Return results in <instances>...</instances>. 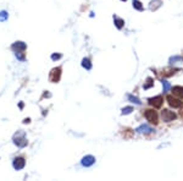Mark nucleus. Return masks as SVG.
Returning <instances> with one entry per match:
<instances>
[{
	"mask_svg": "<svg viewBox=\"0 0 183 181\" xmlns=\"http://www.w3.org/2000/svg\"><path fill=\"white\" fill-rule=\"evenodd\" d=\"M82 66L86 69V70H90V69H92V62H90V60L88 59V58H84V59L82 60Z\"/></svg>",
	"mask_w": 183,
	"mask_h": 181,
	"instance_id": "12",
	"label": "nucleus"
},
{
	"mask_svg": "<svg viewBox=\"0 0 183 181\" xmlns=\"http://www.w3.org/2000/svg\"><path fill=\"white\" fill-rule=\"evenodd\" d=\"M115 20V25H116V27L118 30H121L122 27H123V23H125V21L122 20V18H118V17H114Z\"/></svg>",
	"mask_w": 183,
	"mask_h": 181,
	"instance_id": "14",
	"label": "nucleus"
},
{
	"mask_svg": "<svg viewBox=\"0 0 183 181\" xmlns=\"http://www.w3.org/2000/svg\"><path fill=\"white\" fill-rule=\"evenodd\" d=\"M153 85H154L153 78H151V77H148V78H147V82L143 85V88H144V89H149L150 87H153Z\"/></svg>",
	"mask_w": 183,
	"mask_h": 181,
	"instance_id": "15",
	"label": "nucleus"
},
{
	"mask_svg": "<svg viewBox=\"0 0 183 181\" xmlns=\"http://www.w3.org/2000/svg\"><path fill=\"white\" fill-rule=\"evenodd\" d=\"M172 92H173V95L178 97V98H183V87L182 86L172 87Z\"/></svg>",
	"mask_w": 183,
	"mask_h": 181,
	"instance_id": "11",
	"label": "nucleus"
},
{
	"mask_svg": "<svg viewBox=\"0 0 183 181\" xmlns=\"http://www.w3.org/2000/svg\"><path fill=\"white\" fill-rule=\"evenodd\" d=\"M13 142H15V144L17 146V147L20 148H23L27 146V140L25 137V134H17L15 137H13Z\"/></svg>",
	"mask_w": 183,
	"mask_h": 181,
	"instance_id": "4",
	"label": "nucleus"
},
{
	"mask_svg": "<svg viewBox=\"0 0 183 181\" xmlns=\"http://www.w3.org/2000/svg\"><path fill=\"white\" fill-rule=\"evenodd\" d=\"M94 163H95V158L93 156H86L82 158V160H81V164L83 166H86V168H89V166H92Z\"/></svg>",
	"mask_w": 183,
	"mask_h": 181,
	"instance_id": "8",
	"label": "nucleus"
},
{
	"mask_svg": "<svg viewBox=\"0 0 183 181\" xmlns=\"http://www.w3.org/2000/svg\"><path fill=\"white\" fill-rule=\"evenodd\" d=\"M161 82H162V87H164V92H168V90H170V88H171L170 83H168L166 80H162Z\"/></svg>",
	"mask_w": 183,
	"mask_h": 181,
	"instance_id": "18",
	"label": "nucleus"
},
{
	"mask_svg": "<svg viewBox=\"0 0 183 181\" xmlns=\"http://www.w3.org/2000/svg\"><path fill=\"white\" fill-rule=\"evenodd\" d=\"M60 78H61V67H54L50 71L49 80L51 82H59Z\"/></svg>",
	"mask_w": 183,
	"mask_h": 181,
	"instance_id": "6",
	"label": "nucleus"
},
{
	"mask_svg": "<svg viewBox=\"0 0 183 181\" xmlns=\"http://www.w3.org/2000/svg\"><path fill=\"white\" fill-rule=\"evenodd\" d=\"M133 8L142 11V10H143V5H142V3L139 1V0H133Z\"/></svg>",
	"mask_w": 183,
	"mask_h": 181,
	"instance_id": "16",
	"label": "nucleus"
},
{
	"mask_svg": "<svg viewBox=\"0 0 183 181\" xmlns=\"http://www.w3.org/2000/svg\"><path fill=\"white\" fill-rule=\"evenodd\" d=\"M176 117H177V115H176L173 111L168 110V109H164L161 111V119L164 120L165 122H170V121H173Z\"/></svg>",
	"mask_w": 183,
	"mask_h": 181,
	"instance_id": "3",
	"label": "nucleus"
},
{
	"mask_svg": "<svg viewBox=\"0 0 183 181\" xmlns=\"http://www.w3.org/2000/svg\"><path fill=\"white\" fill-rule=\"evenodd\" d=\"M166 100L168 103V105L175 108V109L182 108V105H183V102L181 100V98H177L176 95H167L166 97Z\"/></svg>",
	"mask_w": 183,
	"mask_h": 181,
	"instance_id": "2",
	"label": "nucleus"
},
{
	"mask_svg": "<svg viewBox=\"0 0 183 181\" xmlns=\"http://www.w3.org/2000/svg\"><path fill=\"white\" fill-rule=\"evenodd\" d=\"M12 165H13V168H15L16 170H22L25 166H26L25 158H22V157L15 158V159H13V162H12Z\"/></svg>",
	"mask_w": 183,
	"mask_h": 181,
	"instance_id": "7",
	"label": "nucleus"
},
{
	"mask_svg": "<svg viewBox=\"0 0 183 181\" xmlns=\"http://www.w3.org/2000/svg\"><path fill=\"white\" fill-rule=\"evenodd\" d=\"M153 131L154 130L150 126H148V125H140V126L137 127V130H135L137 134H151Z\"/></svg>",
	"mask_w": 183,
	"mask_h": 181,
	"instance_id": "10",
	"label": "nucleus"
},
{
	"mask_svg": "<svg viewBox=\"0 0 183 181\" xmlns=\"http://www.w3.org/2000/svg\"><path fill=\"white\" fill-rule=\"evenodd\" d=\"M51 59H53V60H59V59H61V54H53V55H51Z\"/></svg>",
	"mask_w": 183,
	"mask_h": 181,
	"instance_id": "21",
	"label": "nucleus"
},
{
	"mask_svg": "<svg viewBox=\"0 0 183 181\" xmlns=\"http://www.w3.org/2000/svg\"><path fill=\"white\" fill-rule=\"evenodd\" d=\"M16 53V58L21 61H25V55H23V52H15Z\"/></svg>",
	"mask_w": 183,
	"mask_h": 181,
	"instance_id": "20",
	"label": "nucleus"
},
{
	"mask_svg": "<svg viewBox=\"0 0 183 181\" xmlns=\"http://www.w3.org/2000/svg\"><path fill=\"white\" fill-rule=\"evenodd\" d=\"M162 103H164V98L161 95H156V97H153V98H149V104L151 107H154L155 109H159L162 107Z\"/></svg>",
	"mask_w": 183,
	"mask_h": 181,
	"instance_id": "5",
	"label": "nucleus"
},
{
	"mask_svg": "<svg viewBox=\"0 0 183 181\" xmlns=\"http://www.w3.org/2000/svg\"><path fill=\"white\" fill-rule=\"evenodd\" d=\"M122 1H126V0H122Z\"/></svg>",
	"mask_w": 183,
	"mask_h": 181,
	"instance_id": "22",
	"label": "nucleus"
},
{
	"mask_svg": "<svg viewBox=\"0 0 183 181\" xmlns=\"http://www.w3.org/2000/svg\"><path fill=\"white\" fill-rule=\"evenodd\" d=\"M8 18H9L8 11H5V10L0 11V22H5V21H8Z\"/></svg>",
	"mask_w": 183,
	"mask_h": 181,
	"instance_id": "13",
	"label": "nucleus"
},
{
	"mask_svg": "<svg viewBox=\"0 0 183 181\" xmlns=\"http://www.w3.org/2000/svg\"><path fill=\"white\" fill-rule=\"evenodd\" d=\"M132 110H133V108H132V107H126V108L122 109V115L131 114V113H132Z\"/></svg>",
	"mask_w": 183,
	"mask_h": 181,
	"instance_id": "19",
	"label": "nucleus"
},
{
	"mask_svg": "<svg viewBox=\"0 0 183 181\" xmlns=\"http://www.w3.org/2000/svg\"><path fill=\"white\" fill-rule=\"evenodd\" d=\"M128 99H130L132 103H134V104H137V105H140L142 104V102L137 98V97H133V95H131V94H128Z\"/></svg>",
	"mask_w": 183,
	"mask_h": 181,
	"instance_id": "17",
	"label": "nucleus"
},
{
	"mask_svg": "<svg viewBox=\"0 0 183 181\" xmlns=\"http://www.w3.org/2000/svg\"><path fill=\"white\" fill-rule=\"evenodd\" d=\"M144 116L145 119L150 122V124H154V125H158L159 122V116H158V113L155 111L154 109H147L144 111Z\"/></svg>",
	"mask_w": 183,
	"mask_h": 181,
	"instance_id": "1",
	"label": "nucleus"
},
{
	"mask_svg": "<svg viewBox=\"0 0 183 181\" xmlns=\"http://www.w3.org/2000/svg\"><path fill=\"white\" fill-rule=\"evenodd\" d=\"M11 48L15 52H25L27 49V44L23 43V42H21V40H18V42H15V43L11 45Z\"/></svg>",
	"mask_w": 183,
	"mask_h": 181,
	"instance_id": "9",
	"label": "nucleus"
}]
</instances>
